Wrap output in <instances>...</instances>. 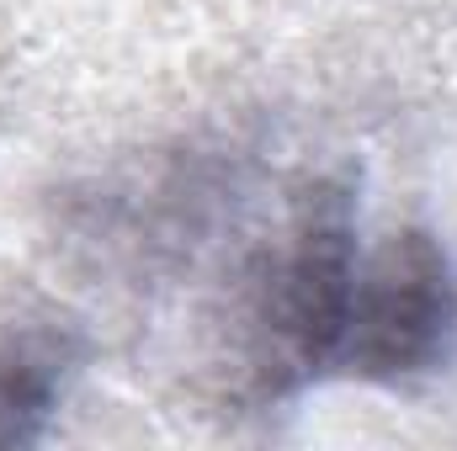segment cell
Masks as SVG:
<instances>
[{"label":"cell","instance_id":"obj_1","mask_svg":"<svg viewBox=\"0 0 457 451\" xmlns=\"http://www.w3.org/2000/svg\"><path fill=\"white\" fill-rule=\"evenodd\" d=\"M356 266L361 250L345 186H314L250 276L245 366L261 398H282L341 366Z\"/></svg>","mask_w":457,"mask_h":451},{"label":"cell","instance_id":"obj_2","mask_svg":"<svg viewBox=\"0 0 457 451\" xmlns=\"http://www.w3.org/2000/svg\"><path fill=\"white\" fill-rule=\"evenodd\" d=\"M457 330V282L447 250L426 228L388 234L356 266L341 366L372 382L431 372Z\"/></svg>","mask_w":457,"mask_h":451},{"label":"cell","instance_id":"obj_3","mask_svg":"<svg viewBox=\"0 0 457 451\" xmlns=\"http://www.w3.org/2000/svg\"><path fill=\"white\" fill-rule=\"evenodd\" d=\"M64 372H70V345L54 330L0 335V447H21L43 436Z\"/></svg>","mask_w":457,"mask_h":451}]
</instances>
